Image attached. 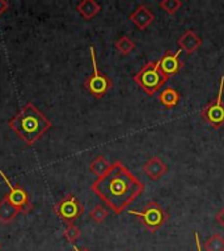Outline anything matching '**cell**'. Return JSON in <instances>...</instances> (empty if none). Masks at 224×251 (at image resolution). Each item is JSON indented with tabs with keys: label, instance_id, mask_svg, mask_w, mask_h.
<instances>
[{
	"label": "cell",
	"instance_id": "9c48e42d",
	"mask_svg": "<svg viewBox=\"0 0 224 251\" xmlns=\"http://www.w3.org/2000/svg\"><path fill=\"white\" fill-rule=\"evenodd\" d=\"M181 49H178L177 51L172 52V51H167L160 59H159V67H160L161 72L167 76V77H172L174 75H177L180 72V70L182 68V63L180 62V54Z\"/></svg>",
	"mask_w": 224,
	"mask_h": 251
},
{
	"label": "cell",
	"instance_id": "ac0fdd59",
	"mask_svg": "<svg viewBox=\"0 0 224 251\" xmlns=\"http://www.w3.org/2000/svg\"><path fill=\"white\" fill-rule=\"evenodd\" d=\"M204 250L206 251H224V238L220 234H212L210 238L204 242Z\"/></svg>",
	"mask_w": 224,
	"mask_h": 251
},
{
	"label": "cell",
	"instance_id": "484cf974",
	"mask_svg": "<svg viewBox=\"0 0 224 251\" xmlns=\"http://www.w3.org/2000/svg\"><path fill=\"white\" fill-rule=\"evenodd\" d=\"M0 250H1V243H0Z\"/></svg>",
	"mask_w": 224,
	"mask_h": 251
},
{
	"label": "cell",
	"instance_id": "ba28073f",
	"mask_svg": "<svg viewBox=\"0 0 224 251\" xmlns=\"http://www.w3.org/2000/svg\"><path fill=\"white\" fill-rule=\"evenodd\" d=\"M0 176L3 178V180L5 182L8 188H9V192L5 195V198H7V199L9 200L21 213H29V212L33 209V205H31L30 199H29L27 191H25L21 186H13V184L11 183L9 178L5 176V173H4L3 170H0Z\"/></svg>",
	"mask_w": 224,
	"mask_h": 251
},
{
	"label": "cell",
	"instance_id": "4fadbf2b",
	"mask_svg": "<svg viewBox=\"0 0 224 251\" xmlns=\"http://www.w3.org/2000/svg\"><path fill=\"white\" fill-rule=\"evenodd\" d=\"M76 11L83 19L92 20L94 16H97L101 12V5L94 0H82L76 5Z\"/></svg>",
	"mask_w": 224,
	"mask_h": 251
},
{
	"label": "cell",
	"instance_id": "277c9868",
	"mask_svg": "<svg viewBox=\"0 0 224 251\" xmlns=\"http://www.w3.org/2000/svg\"><path fill=\"white\" fill-rule=\"evenodd\" d=\"M127 213L129 215L137 216L139 221L143 224V226L148 231H151V233H155L159 227L163 226L165 221H167V219H168V215L165 213L164 209L156 201H149V203H147L141 211L129 209Z\"/></svg>",
	"mask_w": 224,
	"mask_h": 251
},
{
	"label": "cell",
	"instance_id": "7402d4cb",
	"mask_svg": "<svg viewBox=\"0 0 224 251\" xmlns=\"http://www.w3.org/2000/svg\"><path fill=\"white\" fill-rule=\"evenodd\" d=\"M215 220H216V221H218V223L220 224V225H222V226L224 227V207L222 208V209H220V211L218 212V213H216Z\"/></svg>",
	"mask_w": 224,
	"mask_h": 251
},
{
	"label": "cell",
	"instance_id": "2e32d148",
	"mask_svg": "<svg viewBox=\"0 0 224 251\" xmlns=\"http://www.w3.org/2000/svg\"><path fill=\"white\" fill-rule=\"evenodd\" d=\"M110 166H112V164H110L109 161L106 160L105 157L97 156L93 161H92V162H90L89 169H90V172L97 176V178H100V176H102L104 174L108 173Z\"/></svg>",
	"mask_w": 224,
	"mask_h": 251
},
{
	"label": "cell",
	"instance_id": "e0dca14e",
	"mask_svg": "<svg viewBox=\"0 0 224 251\" xmlns=\"http://www.w3.org/2000/svg\"><path fill=\"white\" fill-rule=\"evenodd\" d=\"M114 46H115L117 51L121 55H129L135 49V42H134L133 39H130L129 37L123 35V37H121V38L115 41Z\"/></svg>",
	"mask_w": 224,
	"mask_h": 251
},
{
	"label": "cell",
	"instance_id": "44dd1931",
	"mask_svg": "<svg viewBox=\"0 0 224 251\" xmlns=\"http://www.w3.org/2000/svg\"><path fill=\"white\" fill-rule=\"evenodd\" d=\"M63 237L67 239V242L74 245L75 241L80 237V229L75 224H67L66 229L63 230Z\"/></svg>",
	"mask_w": 224,
	"mask_h": 251
},
{
	"label": "cell",
	"instance_id": "30bf717a",
	"mask_svg": "<svg viewBox=\"0 0 224 251\" xmlns=\"http://www.w3.org/2000/svg\"><path fill=\"white\" fill-rule=\"evenodd\" d=\"M129 19L139 30H145L153 23L155 15L147 5H139L133 13H130Z\"/></svg>",
	"mask_w": 224,
	"mask_h": 251
},
{
	"label": "cell",
	"instance_id": "cb8c5ba5",
	"mask_svg": "<svg viewBox=\"0 0 224 251\" xmlns=\"http://www.w3.org/2000/svg\"><path fill=\"white\" fill-rule=\"evenodd\" d=\"M194 239H196V250L203 251L202 250V245H200V239H199V234H198V231H194Z\"/></svg>",
	"mask_w": 224,
	"mask_h": 251
},
{
	"label": "cell",
	"instance_id": "9a60e30c",
	"mask_svg": "<svg viewBox=\"0 0 224 251\" xmlns=\"http://www.w3.org/2000/svg\"><path fill=\"white\" fill-rule=\"evenodd\" d=\"M159 101L165 109H173L178 105L180 102V93L174 88H165L160 94H159Z\"/></svg>",
	"mask_w": 224,
	"mask_h": 251
},
{
	"label": "cell",
	"instance_id": "6da1fadb",
	"mask_svg": "<svg viewBox=\"0 0 224 251\" xmlns=\"http://www.w3.org/2000/svg\"><path fill=\"white\" fill-rule=\"evenodd\" d=\"M144 183L138 179L121 161L112 164L106 174L94 180L90 190L109 209L121 215L144 192Z\"/></svg>",
	"mask_w": 224,
	"mask_h": 251
},
{
	"label": "cell",
	"instance_id": "52a82bcc",
	"mask_svg": "<svg viewBox=\"0 0 224 251\" xmlns=\"http://www.w3.org/2000/svg\"><path fill=\"white\" fill-rule=\"evenodd\" d=\"M223 89H224V76L220 77L219 90L218 96L214 101H211L202 111L200 117L211 126L212 128H220L224 125V102H223Z\"/></svg>",
	"mask_w": 224,
	"mask_h": 251
},
{
	"label": "cell",
	"instance_id": "d4e9b609",
	"mask_svg": "<svg viewBox=\"0 0 224 251\" xmlns=\"http://www.w3.org/2000/svg\"><path fill=\"white\" fill-rule=\"evenodd\" d=\"M74 250L75 251H90V250H88V249H85V247H84V249H79V247L75 246V245H74Z\"/></svg>",
	"mask_w": 224,
	"mask_h": 251
},
{
	"label": "cell",
	"instance_id": "8fae6325",
	"mask_svg": "<svg viewBox=\"0 0 224 251\" xmlns=\"http://www.w3.org/2000/svg\"><path fill=\"white\" fill-rule=\"evenodd\" d=\"M143 170L147 174L149 179L159 180L161 176H164L165 173L168 172V166L164 161H161L159 157H151L144 165H143Z\"/></svg>",
	"mask_w": 224,
	"mask_h": 251
},
{
	"label": "cell",
	"instance_id": "d6986e66",
	"mask_svg": "<svg viewBox=\"0 0 224 251\" xmlns=\"http://www.w3.org/2000/svg\"><path fill=\"white\" fill-rule=\"evenodd\" d=\"M109 215V212L106 209V207L101 205V204H97L93 209H90L89 212V217L93 220L96 224H101L105 221V219Z\"/></svg>",
	"mask_w": 224,
	"mask_h": 251
},
{
	"label": "cell",
	"instance_id": "5b68a950",
	"mask_svg": "<svg viewBox=\"0 0 224 251\" xmlns=\"http://www.w3.org/2000/svg\"><path fill=\"white\" fill-rule=\"evenodd\" d=\"M90 59H92V67L93 74L84 81V88L89 92L94 98H102L113 86V82L106 75H104L98 70L97 59H96V50L93 46L89 47Z\"/></svg>",
	"mask_w": 224,
	"mask_h": 251
},
{
	"label": "cell",
	"instance_id": "7a4b0ae2",
	"mask_svg": "<svg viewBox=\"0 0 224 251\" xmlns=\"http://www.w3.org/2000/svg\"><path fill=\"white\" fill-rule=\"evenodd\" d=\"M8 126L25 144L33 145L51 128L53 123L35 107L34 103L28 102L15 117L9 119Z\"/></svg>",
	"mask_w": 224,
	"mask_h": 251
},
{
	"label": "cell",
	"instance_id": "3957f363",
	"mask_svg": "<svg viewBox=\"0 0 224 251\" xmlns=\"http://www.w3.org/2000/svg\"><path fill=\"white\" fill-rule=\"evenodd\" d=\"M134 81L148 96H153L168 81V77L161 72L157 62H148L139 72L134 75Z\"/></svg>",
	"mask_w": 224,
	"mask_h": 251
},
{
	"label": "cell",
	"instance_id": "7c38bea8",
	"mask_svg": "<svg viewBox=\"0 0 224 251\" xmlns=\"http://www.w3.org/2000/svg\"><path fill=\"white\" fill-rule=\"evenodd\" d=\"M177 43H178V47H180L181 50H184L186 54H193V52H196L200 47L202 39L196 35V31L189 29L178 38Z\"/></svg>",
	"mask_w": 224,
	"mask_h": 251
},
{
	"label": "cell",
	"instance_id": "ffe728a7",
	"mask_svg": "<svg viewBox=\"0 0 224 251\" xmlns=\"http://www.w3.org/2000/svg\"><path fill=\"white\" fill-rule=\"evenodd\" d=\"M159 7L168 15H174L181 7H182V1L180 0H161L159 3Z\"/></svg>",
	"mask_w": 224,
	"mask_h": 251
},
{
	"label": "cell",
	"instance_id": "603a6c76",
	"mask_svg": "<svg viewBox=\"0 0 224 251\" xmlns=\"http://www.w3.org/2000/svg\"><path fill=\"white\" fill-rule=\"evenodd\" d=\"M8 8H9V3L7 0H0V16L4 15L8 11Z\"/></svg>",
	"mask_w": 224,
	"mask_h": 251
},
{
	"label": "cell",
	"instance_id": "5bb4252c",
	"mask_svg": "<svg viewBox=\"0 0 224 251\" xmlns=\"http://www.w3.org/2000/svg\"><path fill=\"white\" fill-rule=\"evenodd\" d=\"M19 209L4 196L0 200V223L9 224L16 219V216L19 215Z\"/></svg>",
	"mask_w": 224,
	"mask_h": 251
},
{
	"label": "cell",
	"instance_id": "8992f818",
	"mask_svg": "<svg viewBox=\"0 0 224 251\" xmlns=\"http://www.w3.org/2000/svg\"><path fill=\"white\" fill-rule=\"evenodd\" d=\"M53 211L66 224H74L84 213V205L74 194H67L53 207Z\"/></svg>",
	"mask_w": 224,
	"mask_h": 251
}]
</instances>
